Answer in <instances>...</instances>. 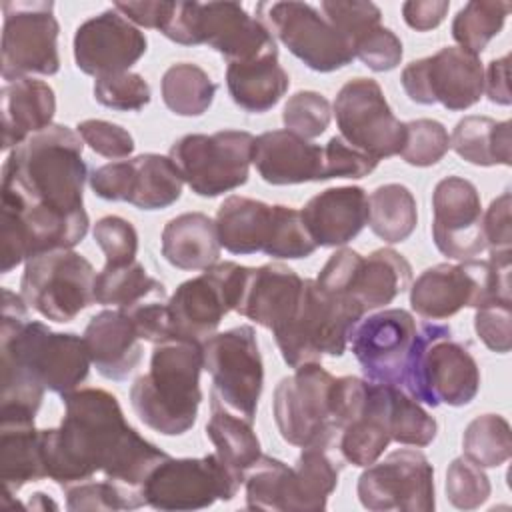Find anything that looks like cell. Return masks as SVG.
<instances>
[{"mask_svg":"<svg viewBox=\"0 0 512 512\" xmlns=\"http://www.w3.org/2000/svg\"><path fill=\"white\" fill-rule=\"evenodd\" d=\"M84 140L52 124L12 148L2 166V220L26 262L52 250H72L88 232Z\"/></svg>","mask_w":512,"mask_h":512,"instance_id":"obj_1","label":"cell"},{"mask_svg":"<svg viewBox=\"0 0 512 512\" xmlns=\"http://www.w3.org/2000/svg\"><path fill=\"white\" fill-rule=\"evenodd\" d=\"M62 402L60 426L40 430L46 476L64 490L104 474L142 494L146 476L168 454L140 436L126 422L118 398L102 388H76Z\"/></svg>","mask_w":512,"mask_h":512,"instance_id":"obj_2","label":"cell"},{"mask_svg":"<svg viewBox=\"0 0 512 512\" xmlns=\"http://www.w3.org/2000/svg\"><path fill=\"white\" fill-rule=\"evenodd\" d=\"M26 308L20 294L2 288L0 418L34 420L46 390L60 396L76 390L92 364L84 336L52 332L28 320Z\"/></svg>","mask_w":512,"mask_h":512,"instance_id":"obj_3","label":"cell"},{"mask_svg":"<svg viewBox=\"0 0 512 512\" xmlns=\"http://www.w3.org/2000/svg\"><path fill=\"white\" fill-rule=\"evenodd\" d=\"M202 342L168 338L154 344L150 370L130 388V404L144 426L164 436L186 434L202 402Z\"/></svg>","mask_w":512,"mask_h":512,"instance_id":"obj_4","label":"cell"},{"mask_svg":"<svg viewBox=\"0 0 512 512\" xmlns=\"http://www.w3.org/2000/svg\"><path fill=\"white\" fill-rule=\"evenodd\" d=\"M402 390L426 406H466L480 390V368L466 346L440 322L418 324Z\"/></svg>","mask_w":512,"mask_h":512,"instance_id":"obj_5","label":"cell"},{"mask_svg":"<svg viewBox=\"0 0 512 512\" xmlns=\"http://www.w3.org/2000/svg\"><path fill=\"white\" fill-rule=\"evenodd\" d=\"M510 258L464 260L460 264H434L410 286L412 310L430 320H446L462 308H482L496 302H512Z\"/></svg>","mask_w":512,"mask_h":512,"instance_id":"obj_6","label":"cell"},{"mask_svg":"<svg viewBox=\"0 0 512 512\" xmlns=\"http://www.w3.org/2000/svg\"><path fill=\"white\" fill-rule=\"evenodd\" d=\"M162 34L182 46L206 44L220 52L228 64L278 54L268 26L258 16H250L238 2H176Z\"/></svg>","mask_w":512,"mask_h":512,"instance_id":"obj_7","label":"cell"},{"mask_svg":"<svg viewBox=\"0 0 512 512\" xmlns=\"http://www.w3.org/2000/svg\"><path fill=\"white\" fill-rule=\"evenodd\" d=\"M362 316L364 308L354 298L332 294L316 280L304 278L298 308L274 340L290 368L320 362L322 356L338 358L346 352L350 334Z\"/></svg>","mask_w":512,"mask_h":512,"instance_id":"obj_8","label":"cell"},{"mask_svg":"<svg viewBox=\"0 0 512 512\" xmlns=\"http://www.w3.org/2000/svg\"><path fill=\"white\" fill-rule=\"evenodd\" d=\"M202 358L212 378L210 406L254 422L264 386V364L254 328L242 324L212 334L202 342Z\"/></svg>","mask_w":512,"mask_h":512,"instance_id":"obj_9","label":"cell"},{"mask_svg":"<svg viewBox=\"0 0 512 512\" xmlns=\"http://www.w3.org/2000/svg\"><path fill=\"white\" fill-rule=\"evenodd\" d=\"M252 152L254 136L250 132L218 130L178 138L168 156L194 194L216 198L248 182Z\"/></svg>","mask_w":512,"mask_h":512,"instance_id":"obj_10","label":"cell"},{"mask_svg":"<svg viewBox=\"0 0 512 512\" xmlns=\"http://www.w3.org/2000/svg\"><path fill=\"white\" fill-rule=\"evenodd\" d=\"M94 266L74 250H52L24 262L20 296L46 320L66 324L94 304Z\"/></svg>","mask_w":512,"mask_h":512,"instance_id":"obj_11","label":"cell"},{"mask_svg":"<svg viewBox=\"0 0 512 512\" xmlns=\"http://www.w3.org/2000/svg\"><path fill=\"white\" fill-rule=\"evenodd\" d=\"M294 370L274 388L272 410L282 440L300 448L310 444L338 446L330 408L334 376L320 362H308Z\"/></svg>","mask_w":512,"mask_h":512,"instance_id":"obj_12","label":"cell"},{"mask_svg":"<svg viewBox=\"0 0 512 512\" xmlns=\"http://www.w3.org/2000/svg\"><path fill=\"white\" fill-rule=\"evenodd\" d=\"M240 484L216 452L202 458L168 456L146 476L142 496L156 510H200L216 500H232Z\"/></svg>","mask_w":512,"mask_h":512,"instance_id":"obj_13","label":"cell"},{"mask_svg":"<svg viewBox=\"0 0 512 512\" xmlns=\"http://www.w3.org/2000/svg\"><path fill=\"white\" fill-rule=\"evenodd\" d=\"M2 78L14 82L30 74L54 76L60 70L58 20L54 2H2Z\"/></svg>","mask_w":512,"mask_h":512,"instance_id":"obj_14","label":"cell"},{"mask_svg":"<svg viewBox=\"0 0 512 512\" xmlns=\"http://www.w3.org/2000/svg\"><path fill=\"white\" fill-rule=\"evenodd\" d=\"M248 266L236 262H216L200 276L182 282L168 298L172 338L204 342L222 318L240 302Z\"/></svg>","mask_w":512,"mask_h":512,"instance_id":"obj_15","label":"cell"},{"mask_svg":"<svg viewBox=\"0 0 512 512\" xmlns=\"http://www.w3.org/2000/svg\"><path fill=\"white\" fill-rule=\"evenodd\" d=\"M256 14L314 72H334L354 60L352 42L308 2H260Z\"/></svg>","mask_w":512,"mask_h":512,"instance_id":"obj_16","label":"cell"},{"mask_svg":"<svg viewBox=\"0 0 512 512\" xmlns=\"http://www.w3.org/2000/svg\"><path fill=\"white\" fill-rule=\"evenodd\" d=\"M400 84L406 96L422 106L442 104L458 112L480 102L484 68L480 56L460 46H444L436 54L404 66Z\"/></svg>","mask_w":512,"mask_h":512,"instance_id":"obj_17","label":"cell"},{"mask_svg":"<svg viewBox=\"0 0 512 512\" xmlns=\"http://www.w3.org/2000/svg\"><path fill=\"white\" fill-rule=\"evenodd\" d=\"M334 116L340 136L374 160L400 154L406 122L388 106L380 84L372 78H352L336 94Z\"/></svg>","mask_w":512,"mask_h":512,"instance_id":"obj_18","label":"cell"},{"mask_svg":"<svg viewBox=\"0 0 512 512\" xmlns=\"http://www.w3.org/2000/svg\"><path fill=\"white\" fill-rule=\"evenodd\" d=\"M356 492L360 504L372 512H432L434 468L420 450L400 448L366 466Z\"/></svg>","mask_w":512,"mask_h":512,"instance_id":"obj_19","label":"cell"},{"mask_svg":"<svg viewBox=\"0 0 512 512\" xmlns=\"http://www.w3.org/2000/svg\"><path fill=\"white\" fill-rule=\"evenodd\" d=\"M416 336L414 316L404 308H388L360 318L348 342L366 380L402 388Z\"/></svg>","mask_w":512,"mask_h":512,"instance_id":"obj_20","label":"cell"},{"mask_svg":"<svg viewBox=\"0 0 512 512\" xmlns=\"http://www.w3.org/2000/svg\"><path fill=\"white\" fill-rule=\"evenodd\" d=\"M146 48L144 32L114 8L84 20L74 34L76 68L94 78L130 72Z\"/></svg>","mask_w":512,"mask_h":512,"instance_id":"obj_21","label":"cell"},{"mask_svg":"<svg viewBox=\"0 0 512 512\" xmlns=\"http://www.w3.org/2000/svg\"><path fill=\"white\" fill-rule=\"evenodd\" d=\"M432 214V240L446 258L464 262L486 250L480 194L470 180L442 178L432 192Z\"/></svg>","mask_w":512,"mask_h":512,"instance_id":"obj_22","label":"cell"},{"mask_svg":"<svg viewBox=\"0 0 512 512\" xmlns=\"http://www.w3.org/2000/svg\"><path fill=\"white\" fill-rule=\"evenodd\" d=\"M302 286L304 280L286 264L270 262L258 268L248 266L236 312L270 330L274 336L292 320Z\"/></svg>","mask_w":512,"mask_h":512,"instance_id":"obj_23","label":"cell"},{"mask_svg":"<svg viewBox=\"0 0 512 512\" xmlns=\"http://www.w3.org/2000/svg\"><path fill=\"white\" fill-rule=\"evenodd\" d=\"M252 164L272 186L324 180V148L290 130H268L254 138Z\"/></svg>","mask_w":512,"mask_h":512,"instance_id":"obj_24","label":"cell"},{"mask_svg":"<svg viewBox=\"0 0 512 512\" xmlns=\"http://www.w3.org/2000/svg\"><path fill=\"white\" fill-rule=\"evenodd\" d=\"M300 216L316 246H344L368 224V194L360 186L326 188L304 204Z\"/></svg>","mask_w":512,"mask_h":512,"instance_id":"obj_25","label":"cell"},{"mask_svg":"<svg viewBox=\"0 0 512 512\" xmlns=\"http://www.w3.org/2000/svg\"><path fill=\"white\" fill-rule=\"evenodd\" d=\"M140 336L120 308L102 310L84 328L92 366L108 380H126L142 360Z\"/></svg>","mask_w":512,"mask_h":512,"instance_id":"obj_26","label":"cell"},{"mask_svg":"<svg viewBox=\"0 0 512 512\" xmlns=\"http://www.w3.org/2000/svg\"><path fill=\"white\" fill-rule=\"evenodd\" d=\"M2 150L20 146L32 134L52 126L56 94L50 84L36 78L6 82L0 92Z\"/></svg>","mask_w":512,"mask_h":512,"instance_id":"obj_27","label":"cell"},{"mask_svg":"<svg viewBox=\"0 0 512 512\" xmlns=\"http://www.w3.org/2000/svg\"><path fill=\"white\" fill-rule=\"evenodd\" d=\"M346 466L338 446L310 444L304 446L292 466L286 512H320L326 510L330 494L338 486V476Z\"/></svg>","mask_w":512,"mask_h":512,"instance_id":"obj_28","label":"cell"},{"mask_svg":"<svg viewBox=\"0 0 512 512\" xmlns=\"http://www.w3.org/2000/svg\"><path fill=\"white\" fill-rule=\"evenodd\" d=\"M410 282V262L392 248H378L368 256H360L348 282L346 296L354 298L364 312H368L396 300Z\"/></svg>","mask_w":512,"mask_h":512,"instance_id":"obj_29","label":"cell"},{"mask_svg":"<svg viewBox=\"0 0 512 512\" xmlns=\"http://www.w3.org/2000/svg\"><path fill=\"white\" fill-rule=\"evenodd\" d=\"M42 432L34 420L0 418V480L4 496L16 494L30 482L44 480Z\"/></svg>","mask_w":512,"mask_h":512,"instance_id":"obj_30","label":"cell"},{"mask_svg":"<svg viewBox=\"0 0 512 512\" xmlns=\"http://www.w3.org/2000/svg\"><path fill=\"white\" fill-rule=\"evenodd\" d=\"M216 222L202 212H184L162 230V256L180 270H206L218 262Z\"/></svg>","mask_w":512,"mask_h":512,"instance_id":"obj_31","label":"cell"},{"mask_svg":"<svg viewBox=\"0 0 512 512\" xmlns=\"http://www.w3.org/2000/svg\"><path fill=\"white\" fill-rule=\"evenodd\" d=\"M390 442L388 384L372 382L366 406L342 428L338 436V450L346 464L366 468L384 454Z\"/></svg>","mask_w":512,"mask_h":512,"instance_id":"obj_32","label":"cell"},{"mask_svg":"<svg viewBox=\"0 0 512 512\" xmlns=\"http://www.w3.org/2000/svg\"><path fill=\"white\" fill-rule=\"evenodd\" d=\"M290 78L278 62V54L248 62H230L226 68V88L236 106L250 114L274 108L286 94Z\"/></svg>","mask_w":512,"mask_h":512,"instance_id":"obj_33","label":"cell"},{"mask_svg":"<svg viewBox=\"0 0 512 512\" xmlns=\"http://www.w3.org/2000/svg\"><path fill=\"white\" fill-rule=\"evenodd\" d=\"M274 206L246 196H228L216 212L220 246L230 254L262 252L272 230Z\"/></svg>","mask_w":512,"mask_h":512,"instance_id":"obj_34","label":"cell"},{"mask_svg":"<svg viewBox=\"0 0 512 512\" xmlns=\"http://www.w3.org/2000/svg\"><path fill=\"white\" fill-rule=\"evenodd\" d=\"M450 148L474 166H510L512 122H498L490 116H464L452 130Z\"/></svg>","mask_w":512,"mask_h":512,"instance_id":"obj_35","label":"cell"},{"mask_svg":"<svg viewBox=\"0 0 512 512\" xmlns=\"http://www.w3.org/2000/svg\"><path fill=\"white\" fill-rule=\"evenodd\" d=\"M182 174L170 156L140 154L132 158L130 204L138 210H164L182 196Z\"/></svg>","mask_w":512,"mask_h":512,"instance_id":"obj_36","label":"cell"},{"mask_svg":"<svg viewBox=\"0 0 512 512\" xmlns=\"http://www.w3.org/2000/svg\"><path fill=\"white\" fill-rule=\"evenodd\" d=\"M212 416L206 424V436L216 448L218 458L242 480L246 470L262 456L260 440L252 422L232 414L226 408L210 406Z\"/></svg>","mask_w":512,"mask_h":512,"instance_id":"obj_37","label":"cell"},{"mask_svg":"<svg viewBox=\"0 0 512 512\" xmlns=\"http://www.w3.org/2000/svg\"><path fill=\"white\" fill-rule=\"evenodd\" d=\"M418 224L416 198L404 184L378 186L368 196V226L388 244H398L410 238Z\"/></svg>","mask_w":512,"mask_h":512,"instance_id":"obj_38","label":"cell"},{"mask_svg":"<svg viewBox=\"0 0 512 512\" xmlns=\"http://www.w3.org/2000/svg\"><path fill=\"white\" fill-rule=\"evenodd\" d=\"M160 90L170 112L192 118L208 112L218 86L198 64L178 62L164 72Z\"/></svg>","mask_w":512,"mask_h":512,"instance_id":"obj_39","label":"cell"},{"mask_svg":"<svg viewBox=\"0 0 512 512\" xmlns=\"http://www.w3.org/2000/svg\"><path fill=\"white\" fill-rule=\"evenodd\" d=\"M158 292H166L164 284L152 278L138 260L122 266L104 264L94 282V302L112 308H128Z\"/></svg>","mask_w":512,"mask_h":512,"instance_id":"obj_40","label":"cell"},{"mask_svg":"<svg viewBox=\"0 0 512 512\" xmlns=\"http://www.w3.org/2000/svg\"><path fill=\"white\" fill-rule=\"evenodd\" d=\"M512 4L502 0H470L452 20V38L460 48L482 54L488 42L500 34Z\"/></svg>","mask_w":512,"mask_h":512,"instance_id":"obj_41","label":"cell"},{"mask_svg":"<svg viewBox=\"0 0 512 512\" xmlns=\"http://www.w3.org/2000/svg\"><path fill=\"white\" fill-rule=\"evenodd\" d=\"M464 456L482 468H498L512 456L510 424L500 414L476 416L462 434Z\"/></svg>","mask_w":512,"mask_h":512,"instance_id":"obj_42","label":"cell"},{"mask_svg":"<svg viewBox=\"0 0 512 512\" xmlns=\"http://www.w3.org/2000/svg\"><path fill=\"white\" fill-rule=\"evenodd\" d=\"M290 476L292 466L278 458L262 454L244 474L246 508L286 512Z\"/></svg>","mask_w":512,"mask_h":512,"instance_id":"obj_43","label":"cell"},{"mask_svg":"<svg viewBox=\"0 0 512 512\" xmlns=\"http://www.w3.org/2000/svg\"><path fill=\"white\" fill-rule=\"evenodd\" d=\"M388 428L398 444L424 448L434 442L436 420L400 386H388Z\"/></svg>","mask_w":512,"mask_h":512,"instance_id":"obj_44","label":"cell"},{"mask_svg":"<svg viewBox=\"0 0 512 512\" xmlns=\"http://www.w3.org/2000/svg\"><path fill=\"white\" fill-rule=\"evenodd\" d=\"M66 508L70 512H116V510H134L146 506L142 494L132 492L112 480H86L74 486L64 488Z\"/></svg>","mask_w":512,"mask_h":512,"instance_id":"obj_45","label":"cell"},{"mask_svg":"<svg viewBox=\"0 0 512 512\" xmlns=\"http://www.w3.org/2000/svg\"><path fill=\"white\" fill-rule=\"evenodd\" d=\"M316 248L318 246L314 244L308 228L304 226L300 210L284 204H274L272 230L262 252L280 260H300L312 256Z\"/></svg>","mask_w":512,"mask_h":512,"instance_id":"obj_46","label":"cell"},{"mask_svg":"<svg viewBox=\"0 0 512 512\" xmlns=\"http://www.w3.org/2000/svg\"><path fill=\"white\" fill-rule=\"evenodd\" d=\"M450 150V136L442 122L418 118L406 122V136L400 156L406 164L426 168L438 164Z\"/></svg>","mask_w":512,"mask_h":512,"instance_id":"obj_47","label":"cell"},{"mask_svg":"<svg viewBox=\"0 0 512 512\" xmlns=\"http://www.w3.org/2000/svg\"><path fill=\"white\" fill-rule=\"evenodd\" d=\"M444 488L448 502L458 510L480 508L492 492L490 480L482 466L474 464L466 456H458L448 464Z\"/></svg>","mask_w":512,"mask_h":512,"instance_id":"obj_48","label":"cell"},{"mask_svg":"<svg viewBox=\"0 0 512 512\" xmlns=\"http://www.w3.org/2000/svg\"><path fill=\"white\" fill-rule=\"evenodd\" d=\"M330 118L332 108L328 98L314 90H300L292 94L282 110V122L286 130L298 134L304 140H312L324 134Z\"/></svg>","mask_w":512,"mask_h":512,"instance_id":"obj_49","label":"cell"},{"mask_svg":"<svg viewBox=\"0 0 512 512\" xmlns=\"http://www.w3.org/2000/svg\"><path fill=\"white\" fill-rule=\"evenodd\" d=\"M94 98L98 104L118 112H138L150 102L152 90L144 76L136 72H122L96 78Z\"/></svg>","mask_w":512,"mask_h":512,"instance_id":"obj_50","label":"cell"},{"mask_svg":"<svg viewBox=\"0 0 512 512\" xmlns=\"http://www.w3.org/2000/svg\"><path fill=\"white\" fill-rule=\"evenodd\" d=\"M320 10L324 18L352 42V46L360 36L376 28L382 18L376 4L362 0H324Z\"/></svg>","mask_w":512,"mask_h":512,"instance_id":"obj_51","label":"cell"},{"mask_svg":"<svg viewBox=\"0 0 512 512\" xmlns=\"http://www.w3.org/2000/svg\"><path fill=\"white\" fill-rule=\"evenodd\" d=\"M92 236L104 252L106 264L122 266L136 260L138 232L122 216H104L94 224Z\"/></svg>","mask_w":512,"mask_h":512,"instance_id":"obj_52","label":"cell"},{"mask_svg":"<svg viewBox=\"0 0 512 512\" xmlns=\"http://www.w3.org/2000/svg\"><path fill=\"white\" fill-rule=\"evenodd\" d=\"M404 48L400 38L386 26L378 24L360 36L354 44V58L374 72L394 70L402 60Z\"/></svg>","mask_w":512,"mask_h":512,"instance_id":"obj_53","label":"cell"},{"mask_svg":"<svg viewBox=\"0 0 512 512\" xmlns=\"http://www.w3.org/2000/svg\"><path fill=\"white\" fill-rule=\"evenodd\" d=\"M76 132L96 154L112 160L128 158L136 146L132 134L126 128L108 120H82L78 122Z\"/></svg>","mask_w":512,"mask_h":512,"instance_id":"obj_54","label":"cell"},{"mask_svg":"<svg viewBox=\"0 0 512 512\" xmlns=\"http://www.w3.org/2000/svg\"><path fill=\"white\" fill-rule=\"evenodd\" d=\"M132 320L138 336L144 342L160 344L172 338L170 332V316H168V298L166 292H158L148 296L128 308H120Z\"/></svg>","mask_w":512,"mask_h":512,"instance_id":"obj_55","label":"cell"},{"mask_svg":"<svg viewBox=\"0 0 512 512\" xmlns=\"http://www.w3.org/2000/svg\"><path fill=\"white\" fill-rule=\"evenodd\" d=\"M324 148V180L330 178H364L378 160L350 146L342 136H332Z\"/></svg>","mask_w":512,"mask_h":512,"instance_id":"obj_56","label":"cell"},{"mask_svg":"<svg viewBox=\"0 0 512 512\" xmlns=\"http://www.w3.org/2000/svg\"><path fill=\"white\" fill-rule=\"evenodd\" d=\"M474 330L496 354H508L512 346V302H496L476 308Z\"/></svg>","mask_w":512,"mask_h":512,"instance_id":"obj_57","label":"cell"},{"mask_svg":"<svg viewBox=\"0 0 512 512\" xmlns=\"http://www.w3.org/2000/svg\"><path fill=\"white\" fill-rule=\"evenodd\" d=\"M484 244L494 258L512 256V220H510V190L494 198L482 214Z\"/></svg>","mask_w":512,"mask_h":512,"instance_id":"obj_58","label":"cell"},{"mask_svg":"<svg viewBox=\"0 0 512 512\" xmlns=\"http://www.w3.org/2000/svg\"><path fill=\"white\" fill-rule=\"evenodd\" d=\"M90 188L98 198L128 202L132 192V160H118L92 170Z\"/></svg>","mask_w":512,"mask_h":512,"instance_id":"obj_59","label":"cell"},{"mask_svg":"<svg viewBox=\"0 0 512 512\" xmlns=\"http://www.w3.org/2000/svg\"><path fill=\"white\" fill-rule=\"evenodd\" d=\"M112 8L118 10L126 20H130L136 26L162 32L174 14L176 2H164V0L116 2Z\"/></svg>","mask_w":512,"mask_h":512,"instance_id":"obj_60","label":"cell"},{"mask_svg":"<svg viewBox=\"0 0 512 512\" xmlns=\"http://www.w3.org/2000/svg\"><path fill=\"white\" fill-rule=\"evenodd\" d=\"M448 8V0H408L402 4V16L412 30L428 32L442 24Z\"/></svg>","mask_w":512,"mask_h":512,"instance_id":"obj_61","label":"cell"},{"mask_svg":"<svg viewBox=\"0 0 512 512\" xmlns=\"http://www.w3.org/2000/svg\"><path fill=\"white\" fill-rule=\"evenodd\" d=\"M510 56L504 54L502 58H494L486 72H484V92L492 104L498 106H510L512 94H510Z\"/></svg>","mask_w":512,"mask_h":512,"instance_id":"obj_62","label":"cell"}]
</instances>
